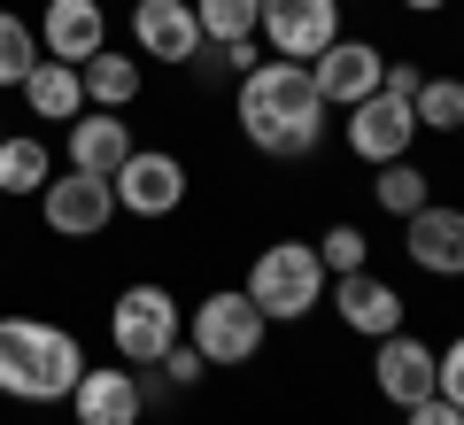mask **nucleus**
<instances>
[{
    "instance_id": "obj_1",
    "label": "nucleus",
    "mask_w": 464,
    "mask_h": 425,
    "mask_svg": "<svg viewBox=\"0 0 464 425\" xmlns=\"http://www.w3.org/2000/svg\"><path fill=\"white\" fill-rule=\"evenodd\" d=\"M232 124H240V140H248L256 155H271V163H302V155H317V140H325V93H317L310 63H256L248 78H232Z\"/></svg>"
},
{
    "instance_id": "obj_2",
    "label": "nucleus",
    "mask_w": 464,
    "mask_h": 425,
    "mask_svg": "<svg viewBox=\"0 0 464 425\" xmlns=\"http://www.w3.org/2000/svg\"><path fill=\"white\" fill-rule=\"evenodd\" d=\"M85 341L54 317H0V394L24 410L70 402V387L85 379Z\"/></svg>"
},
{
    "instance_id": "obj_3",
    "label": "nucleus",
    "mask_w": 464,
    "mask_h": 425,
    "mask_svg": "<svg viewBox=\"0 0 464 425\" xmlns=\"http://www.w3.org/2000/svg\"><path fill=\"white\" fill-rule=\"evenodd\" d=\"M240 286H248V302L271 325H302V317L325 302L333 271H325V256H317V240H264Z\"/></svg>"
},
{
    "instance_id": "obj_4",
    "label": "nucleus",
    "mask_w": 464,
    "mask_h": 425,
    "mask_svg": "<svg viewBox=\"0 0 464 425\" xmlns=\"http://www.w3.org/2000/svg\"><path fill=\"white\" fill-rule=\"evenodd\" d=\"M179 341H186V310H179V295H170L163 278H132V286H116V302H109V356L116 363L155 372Z\"/></svg>"
},
{
    "instance_id": "obj_5",
    "label": "nucleus",
    "mask_w": 464,
    "mask_h": 425,
    "mask_svg": "<svg viewBox=\"0 0 464 425\" xmlns=\"http://www.w3.org/2000/svg\"><path fill=\"white\" fill-rule=\"evenodd\" d=\"M186 341L201 348L209 372H240V363L264 356L271 317L248 302V286H217V295H201V310H186Z\"/></svg>"
},
{
    "instance_id": "obj_6",
    "label": "nucleus",
    "mask_w": 464,
    "mask_h": 425,
    "mask_svg": "<svg viewBox=\"0 0 464 425\" xmlns=\"http://www.w3.org/2000/svg\"><path fill=\"white\" fill-rule=\"evenodd\" d=\"M109 194H116V217H132V225H163V217L186 209L194 179H186V163L170 148H132L124 163H116Z\"/></svg>"
},
{
    "instance_id": "obj_7",
    "label": "nucleus",
    "mask_w": 464,
    "mask_h": 425,
    "mask_svg": "<svg viewBox=\"0 0 464 425\" xmlns=\"http://www.w3.org/2000/svg\"><path fill=\"white\" fill-rule=\"evenodd\" d=\"M341 140H348V155L364 170H380V163H395V155H418V109L402 93H364L356 109H348V124H341Z\"/></svg>"
},
{
    "instance_id": "obj_8",
    "label": "nucleus",
    "mask_w": 464,
    "mask_h": 425,
    "mask_svg": "<svg viewBox=\"0 0 464 425\" xmlns=\"http://www.w3.org/2000/svg\"><path fill=\"white\" fill-rule=\"evenodd\" d=\"M39 225H47L54 240H93V232H109L116 225L109 179H93V170H54V179L39 186Z\"/></svg>"
},
{
    "instance_id": "obj_9",
    "label": "nucleus",
    "mask_w": 464,
    "mask_h": 425,
    "mask_svg": "<svg viewBox=\"0 0 464 425\" xmlns=\"http://www.w3.org/2000/svg\"><path fill=\"white\" fill-rule=\"evenodd\" d=\"M402 263H411L418 278H464V201H441L433 194L426 209L402 217Z\"/></svg>"
},
{
    "instance_id": "obj_10",
    "label": "nucleus",
    "mask_w": 464,
    "mask_h": 425,
    "mask_svg": "<svg viewBox=\"0 0 464 425\" xmlns=\"http://www.w3.org/2000/svg\"><path fill=\"white\" fill-rule=\"evenodd\" d=\"M325 295H333V317H341L356 341H387V333L411 325V302H402V286H395V278H380L372 263H364V271H341Z\"/></svg>"
},
{
    "instance_id": "obj_11",
    "label": "nucleus",
    "mask_w": 464,
    "mask_h": 425,
    "mask_svg": "<svg viewBox=\"0 0 464 425\" xmlns=\"http://www.w3.org/2000/svg\"><path fill=\"white\" fill-rule=\"evenodd\" d=\"M279 63H317V54L341 39V0H264V24H256Z\"/></svg>"
},
{
    "instance_id": "obj_12",
    "label": "nucleus",
    "mask_w": 464,
    "mask_h": 425,
    "mask_svg": "<svg viewBox=\"0 0 464 425\" xmlns=\"http://www.w3.org/2000/svg\"><path fill=\"white\" fill-rule=\"evenodd\" d=\"M132 54H140V63L194 70V54H201L194 0H132Z\"/></svg>"
},
{
    "instance_id": "obj_13",
    "label": "nucleus",
    "mask_w": 464,
    "mask_h": 425,
    "mask_svg": "<svg viewBox=\"0 0 464 425\" xmlns=\"http://www.w3.org/2000/svg\"><path fill=\"white\" fill-rule=\"evenodd\" d=\"M372 394H380L387 410H411L433 394V341L426 333H387V341H372Z\"/></svg>"
},
{
    "instance_id": "obj_14",
    "label": "nucleus",
    "mask_w": 464,
    "mask_h": 425,
    "mask_svg": "<svg viewBox=\"0 0 464 425\" xmlns=\"http://www.w3.org/2000/svg\"><path fill=\"white\" fill-rule=\"evenodd\" d=\"M78 425H140L148 418V372L132 363H85V379L70 387Z\"/></svg>"
},
{
    "instance_id": "obj_15",
    "label": "nucleus",
    "mask_w": 464,
    "mask_h": 425,
    "mask_svg": "<svg viewBox=\"0 0 464 425\" xmlns=\"http://www.w3.org/2000/svg\"><path fill=\"white\" fill-rule=\"evenodd\" d=\"M39 54L47 63H93L109 47V8L101 0H39Z\"/></svg>"
},
{
    "instance_id": "obj_16",
    "label": "nucleus",
    "mask_w": 464,
    "mask_h": 425,
    "mask_svg": "<svg viewBox=\"0 0 464 425\" xmlns=\"http://www.w3.org/2000/svg\"><path fill=\"white\" fill-rule=\"evenodd\" d=\"M310 78H317V93H325V109H356L364 93H380V78H387V47H372V39H333L325 54L310 63Z\"/></svg>"
},
{
    "instance_id": "obj_17",
    "label": "nucleus",
    "mask_w": 464,
    "mask_h": 425,
    "mask_svg": "<svg viewBox=\"0 0 464 425\" xmlns=\"http://www.w3.org/2000/svg\"><path fill=\"white\" fill-rule=\"evenodd\" d=\"M140 148V131L124 124V109H78L63 124V155L70 170H93V179H116V163Z\"/></svg>"
},
{
    "instance_id": "obj_18",
    "label": "nucleus",
    "mask_w": 464,
    "mask_h": 425,
    "mask_svg": "<svg viewBox=\"0 0 464 425\" xmlns=\"http://www.w3.org/2000/svg\"><path fill=\"white\" fill-rule=\"evenodd\" d=\"M16 93H24V109H32L39 124H70V116L85 109V78H78V63H47V54L32 63V78H24Z\"/></svg>"
},
{
    "instance_id": "obj_19",
    "label": "nucleus",
    "mask_w": 464,
    "mask_h": 425,
    "mask_svg": "<svg viewBox=\"0 0 464 425\" xmlns=\"http://www.w3.org/2000/svg\"><path fill=\"white\" fill-rule=\"evenodd\" d=\"M78 78H85V109H132L148 85V63L124 47H101L93 63H78Z\"/></svg>"
},
{
    "instance_id": "obj_20",
    "label": "nucleus",
    "mask_w": 464,
    "mask_h": 425,
    "mask_svg": "<svg viewBox=\"0 0 464 425\" xmlns=\"http://www.w3.org/2000/svg\"><path fill=\"white\" fill-rule=\"evenodd\" d=\"M426 201H433V170L418 163V155H395V163L372 170V209H380V217H395V225H402V217L426 209Z\"/></svg>"
},
{
    "instance_id": "obj_21",
    "label": "nucleus",
    "mask_w": 464,
    "mask_h": 425,
    "mask_svg": "<svg viewBox=\"0 0 464 425\" xmlns=\"http://www.w3.org/2000/svg\"><path fill=\"white\" fill-rule=\"evenodd\" d=\"M54 179V148L47 140H39V131H8V140H0V194H32L39 201V186Z\"/></svg>"
},
{
    "instance_id": "obj_22",
    "label": "nucleus",
    "mask_w": 464,
    "mask_h": 425,
    "mask_svg": "<svg viewBox=\"0 0 464 425\" xmlns=\"http://www.w3.org/2000/svg\"><path fill=\"white\" fill-rule=\"evenodd\" d=\"M411 109H418V131H433V140H457V131H464V78L426 70V85L411 93Z\"/></svg>"
},
{
    "instance_id": "obj_23",
    "label": "nucleus",
    "mask_w": 464,
    "mask_h": 425,
    "mask_svg": "<svg viewBox=\"0 0 464 425\" xmlns=\"http://www.w3.org/2000/svg\"><path fill=\"white\" fill-rule=\"evenodd\" d=\"M194 16H201V47H232V39H256L264 0H194Z\"/></svg>"
},
{
    "instance_id": "obj_24",
    "label": "nucleus",
    "mask_w": 464,
    "mask_h": 425,
    "mask_svg": "<svg viewBox=\"0 0 464 425\" xmlns=\"http://www.w3.org/2000/svg\"><path fill=\"white\" fill-rule=\"evenodd\" d=\"M32 63H39V32H32V16L0 8V93H16V85L32 78Z\"/></svg>"
},
{
    "instance_id": "obj_25",
    "label": "nucleus",
    "mask_w": 464,
    "mask_h": 425,
    "mask_svg": "<svg viewBox=\"0 0 464 425\" xmlns=\"http://www.w3.org/2000/svg\"><path fill=\"white\" fill-rule=\"evenodd\" d=\"M317 256H325V271L341 278V271H364V263H372V240H364V225L333 217V225H325V240H317Z\"/></svg>"
},
{
    "instance_id": "obj_26",
    "label": "nucleus",
    "mask_w": 464,
    "mask_h": 425,
    "mask_svg": "<svg viewBox=\"0 0 464 425\" xmlns=\"http://www.w3.org/2000/svg\"><path fill=\"white\" fill-rule=\"evenodd\" d=\"M155 372H163V387H179V394H194L201 379H209V363H201V348H194V341H179V348H170L163 363H155Z\"/></svg>"
},
{
    "instance_id": "obj_27",
    "label": "nucleus",
    "mask_w": 464,
    "mask_h": 425,
    "mask_svg": "<svg viewBox=\"0 0 464 425\" xmlns=\"http://www.w3.org/2000/svg\"><path fill=\"white\" fill-rule=\"evenodd\" d=\"M433 394L464 410V333H449V348H433Z\"/></svg>"
},
{
    "instance_id": "obj_28",
    "label": "nucleus",
    "mask_w": 464,
    "mask_h": 425,
    "mask_svg": "<svg viewBox=\"0 0 464 425\" xmlns=\"http://www.w3.org/2000/svg\"><path fill=\"white\" fill-rule=\"evenodd\" d=\"M402 425H464V410L449 402V394H426V402H411V410H402Z\"/></svg>"
},
{
    "instance_id": "obj_29",
    "label": "nucleus",
    "mask_w": 464,
    "mask_h": 425,
    "mask_svg": "<svg viewBox=\"0 0 464 425\" xmlns=\"http://www.w3.org/2000/svg\"><path fill=\"white\" fill-rule=\"evenodd\" d=\"M395 8H402V16H441L449 0H395Z\"/></svg>"
},
{
    "instance_id": "obj_30",
    "label": "nucleus",
    "mask_w": 464,
    "mask_h": 425,
    "mask_svg": "<svg viewBox=\"0 0 464 425\" xmlns=\"http://www.w3.org/2000/svg\"><path fill=\"white\" fill-rule=\"evenodd\" d=\"M457 155H464V131H457Z\"/></svg>"
},
{
    "instance_id": "obj_31",
    "label": "nucleus",
    "mask_w": 464,
    "mask_h": 425,
    "mask_svg": "<svg viewBox=\"0 0 464 425\" xmlns=\"http://www.w3.org/2000/svg\"><path fill=\"white\" fill-rule=\"evenodd\" d=\"M0 140H8V124H0Z\"/></svg>"
},
{
    "instance_id": "obj_32",
    "label": "nucleus",
    "mask_w": 464,
    "mask_h": 425,
    "mask_svg": "<svg viewBox=\"0 0 464 425\" xmlns=\"http://www.w3.org/2000/svg\"><path fill=\"white\" fill-rule=\"evenodd\" d=\"M341 8H348V0H341Z\"/></svg>"
}]
</instances>
